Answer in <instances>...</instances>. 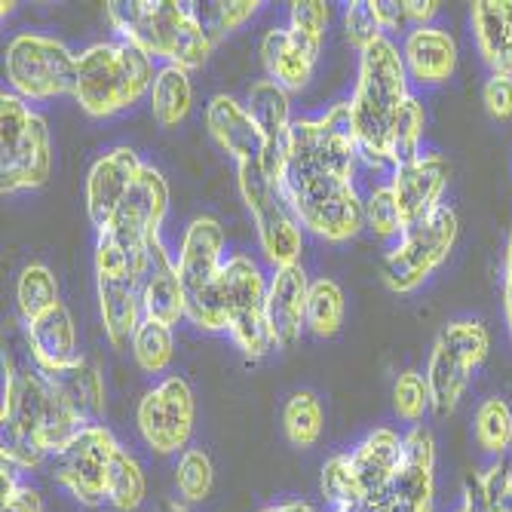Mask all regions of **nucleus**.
<instances>
[{
    "mask_svg": "<svg viewBox=\"0 0 512 512\" xmlns=\"http://www.w3.org/2000/svg\"><path fill=\"white\" fill-rule=\"evenodd\" d=\"M362 160L350 102L319 117H295L289 129L283 194L304 230L325 243H350L365 227V200L356 191Z\"/></svg>",
    "mask_w": 512,
    "mask_h": 512,
    "instance_id": "nucleus-1",
    "label": "nucleus"
},
{
    "mask_svg": "<svg viewBox=\"0 0 512 512\" xmlns=\"http://www.w3.org/2000/svg\"><path fill=\"white\" fill-rule=\"evenodd\" d=\"M4 408H0V457L25 470H37L46 460L56 457L65 442L86 424L65 396L62 384L43 375L37 365H13L4 359Z\"/></svg>",
    "mask_w": 512,
    "mask_h": 512,
    "instance_id": "nucleus-2",
    "label": "nucleus"
},
{
    "mask_svg": "<svg viewBox=\"0 0 512 512\" xmlns=\"http://www.w3.org/2000/svg\"><path fill=\"white\" fill-rule=\"evenodd\" d=\"M105 13L120 40L138 46L163 65L194 71L203 68L215 50V37L191 4H178V0H111V4H105Z\"/></svg>",
    "mask_w": 512,
    "mask_h": 512,
    "instance_id": "nucleus-3",
    "label": "nucleus"
},
{
    "mask_svg": "<svg viewBox=\"0 0 512 512\" xmlns=\"http://www.w3.org/2000/svg\"><path fill=\"white\" fill-rule=\"evenodd\" d=\"M408 71L402 62V50L384 34L359 53L356 86L350 96L353 129L359 138L362 160L368 163H387L390 151V132L393 123L408 102Z\"/></svg>",
    "mask_w": 512,
    "mask_h": 512,
    "instance_id": "nucleus-4",
    "label": "nucleus"
},
{
    "mask_svg": "<svg viewBox=\"0 0 512 512\" xmlns=\"http://www.w3.org/2000/svg\"><path fill=\"white\" fill-rule=\"evenodd\" d=\"M157 65L126 40H96L77 53L74 99L83 114L108 120L151 96Z\"/></svg>",
    "mask_w": 512,
    "mask_h": 512,
    "instance_id": "nucleus-5",
    "label": "nucleus"
},
{
    "mask_svg": "<svg viewBox=\"0 0 512 512\" xmlns=\"http://www.w3.org/2000/svg\"><path fill=\"white\" fill-rule=\"evenodd\" d=\"M221 270H224V227L212 215H197L184 227L178 249V276L184 292V319L203 332H227L221 310Z\"/></svg>",
    "mask_w": 512,
    "mask_h": 512,
    "instance_id": "nucleus-6",
    "label": "nucleus"
},
{
    "mask_svg": "<svg viewBox=\"0 0 512 512\" xmlns=\"http://www.w3.org/2000/svg\"><path fill=\"white\" fill-rule=\"evenodd\" d=\"M53 172V142L46 117L28 102L0 92V191L4 197L37 191Z\"/></svg>",
    "mask_w": 512,
    "mask_h": 512,
    "instance_id": "nucleus-7",
    "label": "nucleus"
},
{
    "mask_svg": "<svg viewBox=\"0 0 512 512\" xmlns=\"http://www.w3.org/2000/svg\"><path fill=\"white\" fill-rule=\"evenodd\" d=\"M491 335L482 319L460 316L442 325V332L433 341L430 359H427V387L433 399V411L439 417L454 414L460 399L467 396L476 371L488 359Z\"/></svg>",
    "mask_w": 512,
    "mask_h": 512,
    "instance_id": "nucleus-8",
    "label": "nucleus"
},
{
    "mask_svg": "<svg viewBox=\"0 0 512 512\" xmlns=\"http://www.w3.org/2000/svg\"><path fill=\"white\" fill-rule=\"evenodd\" d=\"M4 71L10 92L22 102H50L59 96H74L77 83V53L53 37L22 31L7 43Z\"/></svg>",
    "mask_w": 512,
    "mask_h": 512,
    "instance_id": "nucleus-9",
    "label": "nucleus"
},
{
    "mask_svg": "<svg viewBox=\"0 0 512 512\" xmlns=\"http://www.w3.org/2000/svg\"><path fill=\"white\" fill-rule=\"evenodd\" d=\"M267 283L270 276H264L255 258L237 252L224 261L218 298L227 319V335L246 359H264L276 350L267 322Z\"/></svg>",
    "mask_w": 512,
    "mask_h": 512,
    "instance_id": "nucleus-10",
    "label": "nucleus"
},
{
    "mask_svg": "<svg viewBox=\"0 0 512 512\" xmlns=\"http://www.w3.org/2000/svg\"><path fill=\"white\" fill-rule=\"evenodd\" d=\"M460 234L457 212L445 203L424 221L408 227L387 249L381 264V279L393 295H411L448 261Z\"/></svg>",
    "mask_w": 512,
    "mask_h": 512,
    "instance_id": "nucleus-11",
    "label": "nucleus"
},
{
    "mask_svg": "<svg viewBox=\"0 0 512 512\" xmlns=\"http://www.w3.org/2000/svg\"><path fill=\"white\" fill-rule=\"evenodd\" d=\"M237 184H240V197L252 215L261 252L273 264V270L301 264L304 227L298 224L283 188H276V184L261 172L258 163L237 166Z\"/></svg>",
    "mask_w": 512,
    "mask_h": 512,
    "instance_id": "nucleus-12",
    "label": "nucleus"
},
{
    "mask_svg": "<svg viewBox=\"0 0 512 512\" xmlns=\"http://www.w3.org/2000/svg\"><path fill=\"white\" fill-rule=\"evenodd\" d=\"M96 292L108 341L114 347L132 344L135 329L145 319L142 267L102 237H96Z\"/></svg>",
    "mask_w": 512,
    "mask_h": 512,
    "instance_id": "nucleus-13",
    "label": "nucleus"
},
{
    "mask_svg": "<svg viewBox=\"0 0 512 512\" xmlns=\"http://www.w3.org/2000/svg\"><path fill=\"white\" fill-rule=\"evenodd\" d=\"M166 209H169V184L160 169L145 163V172L138 175L132 191L120 200L108 224L99 230V237L114 243L120 252H126L142 267L151 243L160 240Z\"/></svg>",
    "mask_w": 512,
    "mask_h": 512,
    "instance_id": "nucleus-14",
    "label": "nucleus"
},
{
    "mask_svg": "<svg viewBox=\"0 0 512 512\" xmlns=\"http://www.w3.org/2000/svg\"><path fill=\"white\" fill-rule=\"evenodd\" d=\"M120 448L123 445L105 424H83L53 457V476L80 506H105L111 463Z\"/></svg>",
    "mask_w": 512,
    "mask_h": 512,
    "instance_id": "nucleus-15",
    "label": "nucleus"
},
{
    "mask_svg": "<svg viewBox=\"0 0 512 512\" xmlns=\"http://www.w3.org/2000/svg\"><path fill=\"white\" fill-rule=\"evenodd\" d=\"M194 421H197L194 390L181 375L163 378L154 390L142 396L135 411L138 436L160 457L184 454L191 448Z\"/></svg>",
    "mask_w": 512,
    "mask_h": 512,
    "instance_id": "nucleus-16",
    "label": "nucleus"
},
{
    "mask_svg": "<svg viewBox=\"0 0 512 512\" xmlns=\"http://www.w3.org/2000/svg\"><path fill=\"white\" fill-rule=\"evenodd\" d=\"M436 509V439L421 424L405 433V451L390 485L362 512H433Z\"/></svg>",
    "mask_w": 512,
    "mask_h": 512,
    "instance_id": "nucleus-17",
    "label": "nucleus"
},
{
    "mask_svg": "<svg viewBox=\"0 0 512 512\" xmlns=\"http://www.w3.org/2000/svg\"><path fill=\"white\" fill-rule=\"evenodd\" d=\"M448 178H451V166L442 154H421L417 160L393 169L387 184L399 206L405 230L433 215L439 206H445L442 194L448 188Z\"/></svg>",
    "mask_w": 512,
    "mask_h": 512,
    "instance_id": "nucleus-18",
    "label": "nucleus"
},
{
    "mask_svg": "<svg viewBox=\"0 0 512 512\" xmlns=\"http://www.w3.org/2000/svg\"><path fill=\"white\" fill-rule=\"evenodd\" d=\"M142 172H145L142 157H138L126 145L105 151L96 163L89 166V175H86V215H89L92 227L102 230L108 224V218L114 215L120 200L132 191V184L138 181V175H142Z\"/></svg>",
    "mask_w": 512,
    "mask_h": 512,
    "instance_id": "nucleus-19",
    "label": "nucleus"
},
{
    "mask_svg": "<svg viewBox=\"0 0 512 512\" xmlns=\"http://www.w3.org/2000/svg\"><path fill=\"white\" fill-rule=\"evenodd\" d=\"M25 341L31 362L50 378H62L83 362L77 350V325L65 304L25 322Z\"/></svg>",
    "mask_w": 512,
    "mask_h": 512,
    "instance_id": "nucleus-20",
    "label": "nucleus"
},
{
    "mask_svg": "<svg viewBox=\"0 0 512 512\" xmlns=\"http://www.w3.org/2000/svg\"><path fill=\"white\" fill-rule=\"evenodd\" d=\"M313 279L301 264L276 267L267 283V322L276 347H292L307 329V298Z\"/></svg>",
    "mask_w": 512,
    "mask_h": 512,
    "instance_id": "nucleus-21",
    "label": "nucleus"
},
{
    "mask_svg": "<svg viewBox=\"0 0 512 512\" xmlns=\"http://www.w3.org/2000/svg\"><path fill=\"white\" fill-rule=\"evenodd\" d=\"M206 129L212 135V142L234 160L237 166L243 163H261L264 154V138L258 123L252 120L246 102L218 92L206 105Z\"/></svg>",
    "mask_w": 512,
    "mask_h": 512,
    "instance_id": "nucleus-22",
    "label": "nucleus"
},
{
    "mask_svg": "<svg viewBox=\"0 0 512 512\" xmlns=\"http://www.w3.org/2000/svg\"><path fill=\"white\" fill-rule=\"evenodd\" d=\"M402 62L411 83L442 86L457 71V40L442 25L411 28L402 40Z\"/></svg>",
    "mask_w": 512,
    "mask_h": 512,
    "instance_id": "nucleus-23",
    "label": "nucleus"
},
{
    "mask_svg": "<svg viewBox=\"0 0 512 512\" xmlns=\"http://www.w3.org/2000/svg\"><path fill=\"white\" fill-rule=\"evenodd\" d=\"M142 304H145V319L163 322V325H178L184 319V292H181V276H178V261L169 255L163 240H154L145 264H142Z\"/></svg>",
    "mask_w": 512,
    "mask_h": 512,
    "instance_id": "nucleus-24",
    "label": "nucleus"
},
{
    "mask_svg": "<svg viewBox=\"0 0 512 512\" xmlns=\"http://www.w3.org/2000/svg\"><path fill=\"white\" fill-rule=\"evenodd\" d=\"M402 451H405V433H396L393 427H375L350 451V467L365 503H371L390 485L402 463Z\"/></svg>",
    "mask_w": 512,
    "mask_h": 512,
    "instance_id": "nucleus-25",
    "label": "nucleus"
},
{
    "mask_svg": "<svg viewBox=\"0 0 512 512\" xmlns=\"http://www.w3.org/2000/svg\"><path fill=\"white\" fill-rule=\"evenodd\" d=\"M470 25L488 71L512 77V0H476Z\"/></svg>",
    "mask_w": 512,
    "mask_h": 512,
    "instance_id": "nucleus-26",
    "label": "nucleus"
},
{
    "mask_svg": "<svg viewBox=\"0 0 512 512\" xmlns=\"http://www.w3.org/2000/svg\"><path fill=\"white\" fill-rule=\"evenodd\" d=\"M261 62L267 68V77L289 92L304 89L313 80L316 62L301 53V46L292 40L289 28H270L261 40Z\"/></svg>",
    "mask_w": 512,
    "mask_h": 512,
    "instance_id": "nucleus-27",
    "label": "nucleus"
},
{
    "mask_svg": "<svg viewBox=\"0 0 512 512\" xmlns=\"http://www.w3.org/2000/svg\"><path fill=\"white\" fill-rule=\"evenodd\" d=\"M151 114L163 129H175L194 111V83L191 71H184L178 65H160L157 80L151 86Z\"/></svg>",
    "mask_w": 512,
    "mask_h": 512,
    "instance_id": "nucleus-28",
    "label": "nucleus"
},
{
    "mask_svg": "<svg viewBox=\"0 0 512 512\" xmlns=\"http://www.w3.org/2000/svg\"><path fill=\"white\" fill-rule=\"evenodd\" d=\"M59 304H62V298H59L56 273L40 261L25 264L16 279V307H19L22 322H31L43 313H50Z\"/></svg>",
    "mask_w": 512,
    "mask_h": 512,
    "instance_id": "nucleus-29",
    "label": "nucleus"
},
{
    "mask_svg": "<svg viewBox=\"0 0 512 512\" xmlns=\"http://www.w3.org/2000/svg\"><path fill=\"white\" fill-rule=\"evenodd\" d=\"M65 390V396L71 399V405L77 408V414L86 424H99V417L108 408V396H105V378L102 368L96 362L83 359L74 371L56 378Z\"/></svg>",
    "mask_w": 512,
    "mask_h": 512,
    "instance_id": "nucleus-30",
    "label": "nucleus"
},
{
    "mask_svg": "<svg viewBox=\"0 0 512 512\" xmlns=\"http://www.w3.org/2000/svg\"><path fill=\"white\" fill-rule=\"evenodd\" d=\"M473 433H476V445L482 448V454H488L491 460L506 457L509 445H512V408H509V402L500 396L482 399L476 408V417H473Z\"/></svg>",
    "mask_w": 512,
    "mask_h": 512,
    "instance_id": "nucleus-31",
    "label": "nucleus"
},
{
    "mask_svg": "<svg viewBox=\"0 0 512 512\" xmlns=\"http://www.w3.org/2000/svg\"><path fill=\"white\" fill-rule=\"evenodd\" d=\"M344 325V289L332 276H319L310 283L307 298V332L316 338H335Z\"/></svg>",
    "mask_w": 512,
    "mask_h": 512,
    "instance_id": "nucleus-32",
    "label": "nucleus"
},
{
    "mask_svg": "<svg viewBox=\"0 0 512 512\" xmlns=\"http://www.w3.org/2000/svg\"><path fill=\"white\" fill-rule=\"evenodd\" d=\"M319 491H322V500L329 503L332 512H362L365 500H362L359 482H356L353 467H350V451L332 454L322 463Z\"/></svg>",
    "mask_w": 512,
    "mask_h": 512,
    "instance_id": "nucleus-33",
    "label": "nucleus"
},
{
    "mask_svg": "<svg viewBox=\"0 0 512 512\" xmlns=\"http://www.w3.org/2000/svg\"><path fill=\"white\" fill-rule=\"evenodd\" d=\"M145 497H148V479H145L142 463L126 448H120L111 463V476H108V506L117 512H138Z\"/></svg>",
    "mask_w": 512,
    "mask_h": 512,
    "instance_id": "nucleus-34",
    "label": "nucleus"
},
{
    "mask_svg": "<svg viewBox=\"0 0 512 512\" xmlns=\"http://www.w3.org/2000/svg\"><path fill=\"white\" fill-rule=\"evenodd\" d=\"M424 129H427V111L424 102L417 96H408L402 105L393 132H390V151H387V166H405L411 160L421 157V142H424Z\"/></svg>",
    "mask_w": 512,
    "mask_h": 512,
    "instance_id": "nucleus-35",
    "label": "nucleus"
},
{
    "mask_svg": "<svg viewBox=\"0 0 512 512\" xmlns=\"http://www.w3.org/2000/svg\"><path fill=\"white\" fill-rule=\"evenodd\" d=\"M132 359L135 365L145 371V375H163V371L172 365L175 359V338H172V329L163 322H154V319H142V325L135 329L132 335Z\"/></svg>",
    "mask_w": 512,
    "mask_h": 512,
    "instance_id": "nucleus-36",
    "label": "nucleus"
},
{
    "mask_svg": "<svg viewBox=\"0 0 512 512\" xmlns=\"http://www.w3.org/2000/svg\"><path fill=\"white\" fill-rule=\"evenodd\" d=\"M322 402L313 390H298L286 399L283 408V430L295 448H313L322 439Z\"/></svg>",
    "mask_w": 512,
    "mask_h": 512,
    "instance_id": "nucleus-37",
    "label": "nucleus"
},
{
    "mask_svg": "<svg viewBox=\"0 0 512 512\" xmlns=\"http://www.w3.org/2000/svg\"><path fill=\"white\" fill-rule=\"evenodd\" d=\"M332 19V7L322 4V0H295L289 10V34L292 40L301 46V53L307 59H319L322 53V40H325V28H329Z\"/></svg>",
    "mask_w": 512,
    "mask_h": 512,
    "instance_id": "nucleus-38",
    "label": "nucleus"
},
{
    "mask_svg": "<svg viewBox=\"0 0 512 512\" xmlns=\"http://www.w3.org/2000/svg\"><path fill=\"white\" fill-rule=\"evenodd\" d=\"M175 488H178L181 500L188 503V506L203 503L212 494V488H215V467H212V457L203 448H188L184 454H178Z\"/></svg>",
    "mask_w": 512,
    "mask_h": 512,
    "instance_id": "nucleus-39",
    "label": "nucleus"
},
{
    "mask_svg": "<svg viewBox=\"0 0 512 512\" xmlns=\"http://www.w3.org/2000/svg\"><path fill=\"white\" fill-rule=\"evenodd\" d=\"M393 411L399 414V421L411 424V427H421L427 411H433V399H430V387L427 378L421 371H402L393 384Z\"/></svg>",
    "mask_w": 512,
    "mask_h": 512,
    "instance_id": "nucleus-40",
    "label": "nucleus"
},
{
    "mask_svg": "<svg viewBox=\"0 0 512 512\" xmlns=\"http://www.w3.org/2000/svg\"><path fill=\"white\" fill-rule=\"evenodd\" d=\"M365 227L384 243L399 240L405 234V224H402V215H399V206L393 200L390 184L371 188V194L365 197Z\"/></svg>",
    "mask_w": 512,
    "mask_h": 512,
    "instance_id": "nucleus-41",
    "label": "nucleus"
},
{
    "mask_svg": "<svg viewBox=\"0 0 512 512\" xmlns=\"http://www.w3.org/2000/svg\"><path fill=\"white\" fill-rule=\"evenodd\" d=\"M473 488L488 512H512V463L503 457L491 460L473 479Z\"/></svg>",
    "mask_w": 512,
    "mask_h": 512,
    "instance_id": "nucleus-42",
    "label": "nucleus"
},
{
    "mask_svg": "<svg viewBox=\"0 0 512 512\" xmlns=\"http://www.w3.org/2000/svg\"><path fill=\"white\" fill-rule=\"evenodd\" d=\"M0 476H4V506H0V512H43L40 491H34L19 479L22 470L16 463L0 457Z\"/></svg>",
    "mask_w": 512,
    "mask_h": 512,
    "instance_id": "nucleus-43",
    "label": "nucleus"
},
{
    "mask_svg": "<svg viewBox=\"0 0 512 512\" xmlns=\"http://www.w3.org/2000/svg\"><path fill=\"white\" fill-rule=\"evenodd\" d=\"M258 10H261L258 0H227V4H212V19L206 22V28H209V34L218 43V37L237 31L249 19H255Z\"/></svg>",
    "mask_w": 512,
    "mask_h": 512,
    "instance_id": "nucleus-44",
    "label": "nucleus"
},
{
    "mask_svg": "<svg viewBox=\"0 0 512 512\" xmlns=\"http://www.w3.org/2000/svg\"><path fill=\"white\" fill-rule=\"evenodd\" d=\"M344 31H347L350 46H356L359 53L365 50V46L375 43L378 37H384L381 25L375 22V16H371L368 0H353V4H347V10H344Z\"/></svg>",
    "mask_w": 512,
    "mask_h": 512,
    "instance_id": "nucleus-45",
    "label": "nucleus"
},
{
    "mask_svg": "<svg viewBox=\"0 0 512 512\" xmlns=\"http://www.w3.org/2000/svg\"><path fill=\"white\" fill-rule=\"evenodd\" d=\"M482 105L491 120H497V123L512 120V77L488 74V80L482 86Z\"/></svg>",
    "mask_w": 512,
    "mask_h": 512,
    "instance_id": "nucleus-46",
    "label": "nucleus"
},
{
    "mask_svg": "<svg viewBox=\"0 0 512 512\" xmlns=\"http://www.w3.org/2000/svg\"><path fill=\"white\" fill-rule=\"evenodd\" d=\"M368 7H371V16H375V22L381 25L384 34L399 31V28L408 25L405 10H402V0H368Z\"/></svg>",
    "mask_w": 512,
    "mask_h": 512,
    "instance_id": "nucleus-47",
    "label": "nucleus"
},
{
    "mask_svg": "<svg viewBox=\"0 0 512 512\" xmlns=\"http://www.w3.org/2000/svg\"><path fill=\"white\" fill-rule=\"evenodd\" d=\"M402 10L411 28H424V25H433L442 4L439 0H402Z\"/></svg>",
    "mask_w": 512,
    "mask_h": 512,
    "instance_id": "nucleus-48",
    "label": "nucleus"
},
{
    "mask_svg": "<svg viewBox=\"0 0 512 512\" xmlns=\"http://www.w3.org/2000/svg\"><path fill=\"white\" fill-rule=\"evenodd\" d=\"M503 322L512 338V227H509L506 252H503Z\"/></svg>",
    "mask_w": 512,
    "mask_h": 512,
    "instance_id": "nucleus-49",
    "label": "nucleus"
},
{
    "mask_svg": "<svg viewBox=\"0 0 512 512\" xmlns=\"http://www.w3.org/2000/svg\"><path fill=\"white\" fill-rule=\"evenodd\" d=\"M454 512H488V509H485V503L479 500V494H476L473 482L467 485V491H463V500L457 503V509H454Z\"/></svg>",
    "mask_w": 512,
    "mask_h": 512,
    "instance_id": "nucleus-50",
    "label": "nucleus"
},
{
    "mask_svg": "<svg viewBox=\"0 0 512 512\" xmlns=\"http://www.w3.org/2000/svg\"><path fill=\"white\" fill-rule=\"evenodd\" d=\"M261 512H316V506L307 503V500H283V503H270V506H264Z\"/></svg>",
    "mask_w": 512,
    "mask_h": 512,
    "instance_id": "nucleus-51",
    "label": "nucleus"
},
{
    "mask_svg": "<svg viewBox=\"0 0 512 512\" xmlns=\"http://www.w3.org/2000/svg\"><path fill=\"white\" fill-rule=\"evenodd\" d=\"M160 512H194L188 503H184V500H166L163 506H160Z\"/></svg>",
    "mask_w": 512,
    "mask_h": 512,
    "instance_id": "nucleus-52",
    "label": "nucleus"
},
{
    "mask_svg": "<svg viewBox=\"0 0 512 512\" xmlns=\"http://www.w3.org/2000/svg\"><path fill=\"white\" fill-rule=\"evenodd\" d=\"M509 454H512V445H509Z\"/></svg>",
    "mask_w": 512,
    "mask_h": 512,
    "instance_id": "nucleus-53",
    "label": "nucleus"
}]
</instances>
